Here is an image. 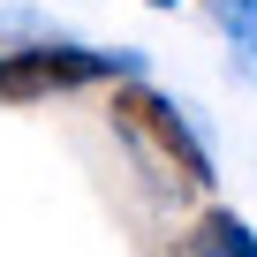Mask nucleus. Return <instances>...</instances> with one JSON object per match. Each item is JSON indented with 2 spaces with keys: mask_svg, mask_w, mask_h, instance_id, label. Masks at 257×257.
<instances>
[{
  "mask_svg": "<svg viewBox=\"0 0 257 257\" xmlns=\"http://www.w3.org/2000/svg\"><path fill=\"white\" fill-rule=\"evenodd\" d=\"M113 121L128 128V137H144L174 182H189V189H204V182H212V159H204V144L189 137L182 106H174V98H159L152 83H121V91H113Z\"/></svg>",
  "mask_w": 257,
  "mask_h": 257,
  "instance_id": "obj_1",
  "label": "nucleus"
},
{
  "mask_svg": "<svg viewBox=\"0 0 257 257\" xmlns=\"http://www.w3.org/2000/svg\"><path fill=\"white\" fill-rule=\"evenodd\" d=\"M152 8H182V0H152Z\"/></svg>",
  "mask_w": 257,
  "mask_h": 257,
  "instance_id": "obj_4",
  "label": "nucleus"
},
{
  "mask_svg": "<svg viewBox=\"0 0 257 257\" xmlns=\"http://www.w3.org/2000/svg\"><path fill=\"white\" fill-rule=\"evenodd\" d=\"M212 8H219L227 38H234V61H242V76L257 83V0H212Z\"/></svg>",
  "mask_w": 257,
  "mask_h": 257,
  "instance_id": "obj_3",
  "label": "nucleus"
},
{
  "mask_svg": "<svg viewBox=\"0 0 257 257\" xmlns=\"http://www.w3.org/2000/svg\"><path fill=\"white\" fill-rule=\"evenodd\" d=\"M189 257H257V234L234 212H204L197 234H189Z\"/></svg>",
  "mask_w": 257,
  "mask_h": 257,
  "instance_id": "obj_2",
  "label": "nucleus"
}]
</instances>
